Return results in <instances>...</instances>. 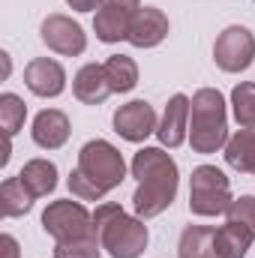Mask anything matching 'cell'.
Instances as JSON below:
<instances>
[{
  "label": "cell",
  "mask_w": 255,
  "mask_h": 258,
  "mask_svg": "<svg viewBox=\"0 0 255 258\" xmlns=\"http://www.w3.org/2000/svg\"><path fill=\"white\" fill-rule=\"evenodd\" d=\"M132 177H138V189L132 195L135 216L153 219L171 207L180 186V174L177 162L162 147H141L132 156Z\"/></svg>",
  "instance_id": "1"
},
{
  "label": "cell",
  "mask_w": 255,
  "mask_h": 258,
  "mask_svg": "<svg viewBox=\"0 0 255 258\" xmlns=\"http://www.w3.org/2000/svg\"><path fill=\"white\" fill-rule=\"evenodd\" d=\"M93 225L99 234L102 249H108L111 258H138L147 249V225L141 216H129L114 201H102L93 213Z\"/></svg>",
  "instance_id": "2"
},
{
  "label": "cell",
  "mask_w": 255,
  "mask_h": 258,
  "mask_svg": "<svg viewBox=\"0 0 255 258\" xmlns=\"http://www.w3.org/2000/svg\"><path fill=\"white\" fill-rule=\"evenodd\" d=\"M189 144L195 153H216L228 144L225 99L216 87H201L192 96L189 108Z\"/></svg>",
  "instance_id": "3"
},
{
  "label": "cell",
  "mask_w": 255,
  "mask_h": 258,
  "mask_svg": "<svg viewBox=\"0 0 255 258\" xmlns=\"http://www.w3.org/2000/svg\"><path fill=\"white\" fill-rule=\"evenodd\" d=\"M78 171H81L93 186H99L102 192H111V189H117V186L126 180L123 153H120L114 144L102 141V138L87 141V144L78 150Z\"/></svg>",
  "instance_id": "4"
},
{
  "label": "cell",
  "mask_w": 255,
  "mask_h": 258,
  "mask_svg": "<svg viewBox=\"0 0 255 258\" xmlns=\"http://www.w3.org/2000/svg\"><path fill=\"white\" fill-rule=\"evenodd\" d=\"M231 183L216 165H198L189 177V210L195 216H219L231 207Z\"/></svg>",
  "instance_id": "5"
},
{
  "label": "cell",
  "mask_w": 255,
  "mask_h": 258,
  "mask_svg": "<svg viewBox=\"0 0 255 258\" xmlns=\"http://www.w3.org/2000/svg\"><path fill=\"white\" fill-rule=\"evenodd\" d=\"M42 228L57 243H63V240H81V237L96 234L93 216L78 201H51L45 207V213H42Z\"/></svg>",
  "instance_id": "6"
},
{
  "label": "cell",
  "mask_w": 255,
  "mask_h": 258,
  "mask_svg": "<svg viewBox=\"0 0 255 258\" xmlns=\"http://www.w3.org/2000/svg\"><path fill=\"white\" fill-rule=\"evenodd\" d=\"M252 57H255V36L240 24L225 27L213 42V60L222 72H243L252 63Z\"/></svg>",
  "instance_id": "7"
},
{
  "label": "cell",
  "mask_w": 255,
  "mask_h": 258,
  "mask_svg": "<svg viewBox=\"0 0 255 258\" xmlns=\"http://www.w3.org/2000/svg\"><path fill=\"white\" fill-rule=\"evenodd\" d=\"M39 36L51 51H57L63 57H75L87 48V36H84L81 24L72 21L69 15H48L39 27Z\"/></svg>",
  "instance_id": "8"
},
{
  "label": "cell",
  "mask_w": 255,
  "mask_h": 258,
  "mask_svg": "<svg viewBox=\"0 0 255 258\" xmlns=\"http://www.w3.org/2000/svg\"><path fill=\"white\" fill-rule=\"evenodd\" d=\"M159 123H156V111L150 102L144 99H132L126 105H120L114 111V132L126 141H144L150 132H156Z\"/></svg>",
  "instance_id": "9"
},
{
  "label": "cell",
  "mask_w": 255,
  "mask_h": 258,
  "mask_svg": "<svg viewBox=\"0 0 255 258\" xmlns=\"http://www.w3.org/2000/svg\"><path fill=\"white\" fill-rule=\"evenodd\" d=\"M165 36H168V18H165L162 9L144 6V9H138V12L132 15L126 39L135 48H153V45H159Z\"/></svg>",
  "instance_id": "10"
},
{
  "label": "cell",
  "mask_w": 255,
  "mask_h": 258,
  "mask_svg": "<svg viewBox=\"0 0 255 258\" xmlns=\"http://www.w3.org/2000/svg\"><path fill=\"white\" fill-rule=\"evenodd\" d=\"M24 84L36 96H60L66 87V72L51 57H36L24 66Z\"/></svg>",
  "instance_id": "11"
},
{
  "label": "cell",
  "mask_w": 255,
  "mask_h": 258,
  "mask_svg": "<svg viewBox=\"0 0 255 258\" xmlns=\"http://www.w3.org/2000/svg\"><path fill=\"white\" fill-rule=\"evenodd\" d=\"M189 108H192V99L183 96V93H174L162 111V120H159V141L165 147H180L186 141V132H189Z\"/></svg>",
  "instance_id": "12"
},
{
  "label": "cell",
  "mask_w": 255,
  "mask_h": 258,
  "mask_svg": "<svg viewBox=\"0 0 255 258\" xmlns=\"http://www.w3.org/2000/svg\"><path fill=\"white\" fill-rule=\"evenodd\" d=\"M72 90H75V99L84 102V105H99L105 102L114 90L108 84V75H105V66L102 63H87L75 72V81H72Z\"/></svg>",
  "instance_id": "13"
},
{
  "label": "cell",
  "mask_w": 255,
  "mask_h": 258,
  "mask_svg": "<svg viewBox=\"0 0 255 258\" xmlns=\"http://www.w3.org/2000/svg\"><path fill=\"white\" fill-rule=\"evenodd\" d=\"M33 141L39 144V147H45V150H57V147H63L66 141H69V117H66L63 111H57V108H45V111H39L36 114V120H33Z\"/></svg>",
  "instance_id": "14"
},
{
  "label": "cell",
  "mask_w": 255,
  "mask_h": 258,
  "mask_svg": "<svg viewBox=\"0 0 255 258\" xmlns=\"http://www.w3.org/2000/svg\"><path fill=\"white\" fill-rule=\"evenodd\" d=\"M255 231L234 222V219H225L222 228H216V240H213V249H216V258H243L246 249L252 246Z\"/></svg>",
  "instance_id": "15"
},
{
  "label": "cell",
  "mask_w": 255,
  "mask_h": 258,
  "mask_svg": "<svg viewBox=\"0 0 255 258\" xmlns=\"http://www.w3.org/2000/svg\"><path fill=\"white\" fill-rule=\"evenodd\" d=\"M132 15H135V12H129V9H120V6H108V3H102V6L96 9L93 30H96V36H99L102 42H120V39H126Z\"/></svg>",
  "instance_id": "16"
},
{
  "label": "cell",
  "mask_w": 255,
  "mask_h": 258,
  "mask_svg": "<svg viewBox=\"0 0 255 258\" xmlns=\"http://www.w3.org/2000/svg\"><path fill=\"white\" fill-rule=\"evenodd\" d=\"M225 162L240 174H255V129H240L228 138Z\"/></svg>",
  "instance_id": "17"
},
{
  "label": "cell",
  "mask_w": 255,
  "mask_h": 258,
  "mask_svg": "<svg viewBox=\"0 0 255 258\" xmlns=\"http://www.w3.org/2000/svg\"><path fill=\"white\" fill-rule=\"evenodd\" d=\"M213 240H216V228L210 225H186L177 243V255L180 258H213Z\"/></svg>",
  "instance_id": "18"
},
{
  "label": "cell",
  "mask_w": 255,
  "mask_h": 258,
  "mask_svg": "<svg viewBox=\"0 0 255 258\" xmlns=\"http://www.w3.org/2000/svg\"><path fill=\"white\" fill-rule=\"evenodd\" d=\"M21 183L30 189L33 198H42V195L54 192V186H57V168H54V162H48V159H30L24 168H21Z\"/></svg>",
  "instance_id": "19"
},
{
  "label": "cell",
  "mask_w": 255,
  "mask_h": 258,
  "mask_svg": "<svg viewBox=\"0 0 255 258\" xmlns=\"http://www.w3.org/2000/svg\"><path fill=\"white\" fill-rule=\"evenodd\" d=\"M0 207H3V216H9V219L12 216H24L33 207V195L21 183V177L3 180V186H0Z\"/></svg>",
  "instance_id": "20"
},
{
  "label": "cell",
  "mask_w": 255,
  "mask_h": 258,
  "mask_svg": "<svg viewBox=\"0 0 255 258\" xmlns=\"http://www.w3.org/2000/svg\"><path fill=\"white\" fill-rule=\"evenodd\" d=\"M102 66H105V75H108V84L114 93H129L138 84V66L126 54H111Z\"/></svg>",
  "instance_id": "21"
},
{
  "label": "cell",
  "mask_w": 255,
  "mask_h": 258,
  "mask_svg": "<svg viewBox=\"0 0 255 258\" xmlns=\"http://www.w3.org/2000/svg\"><path fill=\"white\" fill-rule=\"evenodd\" d=\"M231 108L243 129H255V81H240L231 90Z\"/></svg>",
  "instance_id": "22"
},
{
  "label": "cell",
  "mask_w": 255,
  "mask_h": 258,
  "mask_svg": "<svg viewBox=\"0 0 255 258\" xmlns=\"http://www.w3.org/2000/svg\"><path fill=\"white\" fill-rule=\"evenodd\" d=\"M24 117H27L24 99L15 96V93H3V96H0V123H3L6 138H12L18 129L24 126Z\"/></svg>",
  "instance_id": "23"
},
{
  "label": "cell",
  "mask_w": 255,
  "mask_h": 258,
  "mask_svg": "<svg viewBox=\"0 0 255 258\" xmlns=\"http://www.w3.org/2000/svg\"><path fill=\"white\" fill-rule=\"evenodd\" d=\"M99 234L81 237V240H63L54 246V258H99Z\"/></svg>",
  "instance_id": "24"
},
{
  "label": "cell",
  "mask_w": 255,
  "mask_h": 258,
  "mask_svg": "<svg viewBox=\"0 0 255 258\" xmlns=\"http://www.w3.org/2000/svg\"><path fill=\"white\" fill-rule=\"evenodd\" d=\"M225 216L255 231V195H240V198H234Z\"/></svg>",
  "instance_id": "25"
},
{
  "label": "cell",
  "mask_w": 255,
  "mask_h": 258,
  "mask_svg": "<svg viewBox=\"0 0 255 258\" xmlns=\"http://www.w3.org/2000/svg\"><path fill=\"white\" fill-rule=\"evenodd\" d=\"M69 189H72V195H75V198H81V201H99V198L105 195L99 186H93V183H90V180L78 171V168L69 174Z\"/></svg>",
  "instance_id": "26"
},
{
  "label": "cell",
  "mask_w": 255,
  "mask_h": 258,
  "mask_svg": "<svg viewBox=\"0 0 255 258\" xmlns=\"http://www.w3.org/2000/svg\"><path fill=\"white\" fill-rule=\"evenodd\" d=\"M18 240L12 237V234H3L0 237V258H18Z\"/></svg>",
  "instance_id": "27"
},
{
  "label": "cell",
  "mask_w": 255,
  "mask_h": 258,
  "mask_svg": "<svg viewBox=\"0 0 255 258\" xmlns=\"http://www.w3.org/2000/svg\"><path fill=\"white\" fill-rule=\"evenodd\" d=\"M75 12H90V9H96V6H102V0H66Z\"/></svg>",
  "instance_id": "28"
},
{
  "label": "cell",
  "mask_w": 255,
  "mask_h": 258,
  "mask_svg": "<svg viewBox=\"0 0 255 258\" xmlns=\"http://www.w3.org/2000/svg\"><path fill=\"white\" fill-rule=\"evenodd\" d=\"M108 6H120V9H129V12H138L141 9V0H102Z\"/></svg>",
  "instance_id": "29"
}]
</instances>
